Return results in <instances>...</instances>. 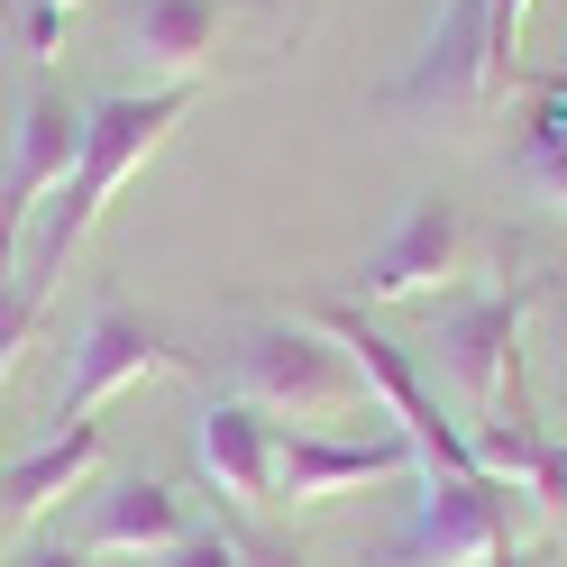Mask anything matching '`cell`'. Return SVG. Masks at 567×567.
Listing matches in <instances>:
<instances>
[{
	"label": "cell",
	"mask_w": 567,
	"mask_h": 567,
	"mask_svg": "<svg viewBox=\"0 0 567 567\" xmlns=\"http://www.w3.org/2000/svg\"><path fill=\"white\" fill-rule=\"evenodd\" d=\"M193 111H202V83H147V92H111V101H92V111H83V156H74V174L47 193L38 229H28V257H19V293L0 302V367H10V348H19L28 330H38L47 293L64 284L74 247L101 229L111 193H120Z\"/></svg>",
	"instance_id": "obj_1"
},
{
	"label": "cell",
	"mask_w": 567,
	"mask_h": 567,
	"mask_svg": "<svg viewBox=\"0 0 567 567\" xmlns=\"http://www.w3.org/2000/svg\"><path fill=\"white\" fill-rule=\"evenodd\" d=\"M522 19L530 0H440L421 55L403 64L384 101L394 111H440V120H485L513 92V55H522Z\"/></svg>",
	"instance_id": "obj_2"
},
{
	"label": "cell",
	"mask_w": 567,
	"mask_h": 567,
	"mask_svg": "<svg viewBox=\"0 0 567 567\" xmlns=\"http://www.w3.org/2000/svg\"><path fill=\"white\" fill-rule=\"evenodd\" d=\"M522 530V494L504 476H412V504L403 522L375 540L367 567H494Z\"/></svg>",
	"instance_id": "obj_3"
},
{
	"label": "cell",
	"mask_w": 567,
	"mask_h": 567,
	"mask_svg": "<svg viewBox=\"0 0 567 567\" xmlns=\"http://www.w3.org/2000/svg\"><path fill=\"white\" fill-rule=\"evenodd\" d=\"M311 321H321L339 348H348V367L367 375V394L394 412V431L412 440V457H421V476H476V440H467V421H449L440 412V394H431V375H421V358L403 339H384L358 302H339V293H321L311 302Z\"/></svg>",
	"instance_id": "obj_4"
},
{
	"label": "cell",
	"mask_w": 567,
	"mask_h": 567,
	"mask_svg": "<svg viewBox=\"0 0 567 567\" xmlns=\"http://www.w3.org/2000/svg\"><path fill=\"white\" fill-rule=\"evenodd\" d=\"M229 394H247L257 412H293V421H330L367 394V375L348 367V348L321 330V321H247L229 339Z\"/></svg>",
	"instance_id": "obj_5"
},
{
	"label": "cell",
	"mask_w": 567,
	"mask_h": 567,
	"mask_svg": "<svg viewBox=\"0 0 567 567\" xmlns=\"http://www.w3.org/2000/svg\"><path fill=\"white\" fill-rule=\"evenodd\" d=\"M147 375H193V348H174L156 321H137L120 293H101L92 321L64 339V358H55L47 431H74V421H92L101 403L120 394V384H147Z\"/></svg>",
	"instance_id": "obj_6"
},
{
	"label": "cell",
	"mask_w": 567,
	"mask_h": 567,
	"mask_svg": "<svg viewBox=\"0 0 567 567\" xmlns=\"http://www.w3.org/2000/svg\"><path fill=\"white\" fill-rule=\"evenodd\" d=\"M558 284H513V293H467L431 311V367L467 394V421L504 412V384H522V330Z\"/></svg>",
	"instance_id": "obj_7"
},
{
	"label": "cell",
	"mask_w": 567,
	"mask_h": 567,
	"mask_svg": "<svg viewBox=\"0 0 567 567\" xmlns=\"http://www.w3.org/2000/svg\"><path fill=\"white\" fill-rule=\"evenodd\" d=\"M467 257H476L467 210H457L449 193H421V202H403V220L348 266L339 302H440L449 284L467 275Z\"/></svg>",
	"instance_id": "obj_8"
},
{
	"label": "cell",
	"mask_w": 567,
	"mask_h": 567,
	"mask_svg": "<svg viewBox=\"0 0 567 567\" xmlns=\"http://www.w3.org/2000/svg\"><path fill=\"white\" fill-rule=\"evenodd\" d=\"M83 156V111L64 101L55 83H38L19 101V128H10V174H0V302L19 293V257H28V229H38L47 193L74 174Z\"/></svg>",
	"instance_id": "obj_9"
},
{
	"label": "cell",
	"mask_w": 567,
	"mask_h": 567,
	"mask_svg": "<svg viewBox=\"0 0 567 567\" xmlns=\"http://www.w3.org/2000/svg\"><path fill=\"white\" fill-rule=\"evenodd\" d=\"M421 476V457L403 431H367V440H339V431H275V504H339L358 485H394Z\"/></svg>",
	"instance_id": "obj_10"
},
{
	"label": "cell",
	"mask_w": 567,
	"mask_h": 567,
	"mask_svg": "<svg viewBox=\"0 0 567 567\" xmlns=\"http://www.w3.org/2000/svg\"><path fill=\"white\" fill-rule=\"evenodd\" d=\"M193 457L220 485L229 513H266L275 504V412H257L247 394H210L193 421Z\"/></svg>",
	"instance_id": "obj_11"
},
{
	"label": "cell",
	"mask_w": 567,
	"mask_h": 567,
	"mask_svg": "<svg viewBox=\"0 0 567 567\" xmlns=\"http://www.w3.org/2000/svg\"><path fill=\"white\" fill-rule=\"evenodd\" d=\"M238 10H257V0H128L120 38H128V55L147 64L156 83H202L210 55H220V28Z\"/></svg>",
	"instance_id": "obj_12"
},
{
	"label": "cell",
	"mask_w": 567,
	"mask_h": 567,
	"mask_svg": "<svg viewBox=\"0 0 567 567\" xmlns=\"http://www.w3.org/2000/svg\"><path fill=\"white\" fill-rule=\"evenodd\" d=\"M184 530H193V513H184V494H174L165 476H120V485L92 494L74 549L83 558H156V549L184 540Z\"/></svg>",
	"instance_id": "obj_13"
},
{
	"label": "cell",
	"mask_w": 567,
	"mask_h": 567,
	"mask_svg": "<svg viewBox=\"0 0 567 567\" xmlns=\"http://www.w3.org/2000/svg\"><path fill=\"white\" fill-rule=\"evenodd\" d=\"M92 467H101V421H74V431H47L38 449H19L10 467H0V530H28L47 504L83 494Z\"/></svg>",
	"instance_id": "obj_14"
},
{
	"label": "cell",
	"mask_w": 567,
	"mask_h": 567,
	"mask_svg": "<svg viewBox=\"0 0 567 567\" xmlns=\"http://www.w3.org/2000/svg\"><path fill=\"white\" fill-rule=\"evenodd\" d=\"M513 184L567 210V74H530L522 83V111H513Z\"/></svg>",
	"instance_id": "obj_15"
},
{
	"label": "cell",
	"mask_w": 567,
	"mask_h": 567,
	"mask_svg": "<svg viewBox=\"0 0 567 567\" xmlns=\"http://www.w3.org/2000/svg\"><path fill=\"white\" fill-rule=\"evenodd\" d=\"M83 0H10V19H19V47L28 55H55L64 47V19H74Z\"/></svg>",
	"instance_id": "obj_16"
},
{
	"label": "cell",
	"mask_w": 567,
	"mask_h": 567,
	"mask_svg": "<svg viewBox=\"0 0 567 567\" xmlns=\"http://www.w3.org/2000/svg\"><path fill=\"white\" fill-rule=\"evenodd\" d=\"M156 567H238V540H229V522H193L174 549H156Z\"/></svg>",
	"instance_id": "obj_17"
},
{
	"label": "cell",
	"mask_w": 567,
	"mask_h": 567,
	"mask_svg": "<svg viewBox=\"0 0 567 567\" xmlns=\"http://www.w3.org/2000/svg\"><path fill=\"white\" fill-rule=\"evenodd\" d=\"M229 540H238V567H302V549L275 540V530H257V522H229Z\"/></svg>",
	"instance_id": "obj_18"
},
{
	"label": "cell",
	"mask_w": 567,
	"mask_h": 567,
	"mask_svg": "<svg viewBox=\"0 0 567 567\" xmlns=\"http://www.w3.org/2000/svg\"><path fill=\"white\" fill-rule=\"evenodd\" d=\"M10 567H92V558H83L74 540H28V549H19Z\"/></svg>",
	"instance_id": "obj_19"
},
{
	"label": "cell",
	"mask_w": 567,
	"mask_h": 567,
	"mask_svg": "<svg viewBox=\"0 0 567 567\" xmlns=\"http://www.w3.org/2000/svg\"><path fill=\"white\" fill-rule=\"evenodd\" d=\"M494 567H549V549H504Z\"/></svg>",
	"instance_id": "obj_20"
}]
</instances>
